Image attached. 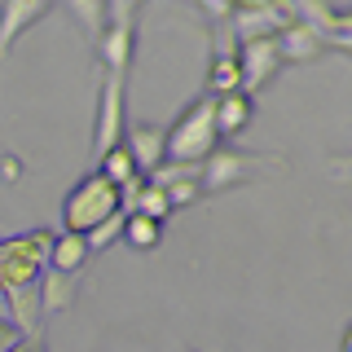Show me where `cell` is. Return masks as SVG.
<instances>
[{
    "mask_svg": "<svg viewBox=\"0 0 352 352\" xmlns=\"http://www.w3.org/2000/svg\"><path fill=\"white\" fill-rule=\"evenodd\" d=\"M282 168H286L282 154H264V150H247V146L225 141V146H216L203 159V185H207V194H225L234 185L260 181V176H273Z\"/></svg>",
    "mask_w": 352,
    "mask_h": 352,
    "instance_id": "1",
    "label": "cell"
},
{
    "mask_svg": "<svg viewBox=\"0 0 352 352\" xmlns=\"http://www.w3.org/2000/svg\"><path fill=\"white\" fill-rule=\"evenodd\" d=\"M216 146H220L216 97L212 93H198L194 102L168 124V159H176V163H203Z\"/></svg>",
    "mask_w": 352,
    "mask_h": 352,
    "instance_id": "2",
    "label": "cell"
},
{
    "mask_svg": "<svg viewBox=\"0 0 352 352\" xmlns=\"http://www.w3.org/2000/svg\"><path fill=\"white\" fill-rule=\"evenodd\" d=\"M115 212H124V190L93 168V172H84L80 181L71 185V194L62 198V229L88 234V229H97Z\"/></svg>",
    "mask_w": 352,
    "mask_h": 352,
    "instance_id": "3",
    "label": "cell"
},
{
    "mask_svg": "<svg viewBox=\"0 0 352 352\" xmlns=\"http://www.w3.org/2000/svg\"><path fill=\"white\" fill-rule=\"evenodd\" d=\"M128 132V75H106L97 88V119H93V159H102L106 150L124 146Z\"/></svg>",
    "mask_w": 352,
    "mask_h": 352,
    "instance_id": "4",
    "label": "cell"
},
{
    "mask_svg": "<svg viewBox=\"0 0 352 352\" xmlns=\"http://www.w3.org/2000/svg\"><path fill=\"white\" fill-rule=\"evenodd\" d=\"M291 22H295L291 0H256V5H238L234 18H229V27H234V44H242V40L282 36Z\"/></svg>",
    "mask_w": 352,
    "mask_h": 352,
    "instance_id": "5",
    "label": "cell"
},
{
    "mask_svg": "<svg viewBox=\"0 0 352 352\" xmlns=\"http://www.w3.org/2000/svg\"><path fill=\"white\" fill-rule=\"evenodd\" d=\"M238 66H242V93L256 97L260 88L286 66L282 40H278V36H269V40H242V44H238Z\"/></svg>",
    "mask_w": 352,
    "mask_h": 352,
    "instance_id": "6",
    "label": "cell"
},
{
    "mask_svg": "<svg viewBox=\"0 0 352 352\" xmlns=\"http://www.w3.org/2000/svg\"><path fill=\"white\" fill-rule=\"evenodd\" d=\"M154 185H163V194H168L172 212H185V207H194L198 198H207V185H203V163H176L168 159L163 168L150 172Z\"/></svg>",
    "mask_w": 352,
    "mask_h": 352,
    "instance_id": "7",
    "label": "cell"
},
{
    "mask_svg": "<svg viewBox=\"0 0 352 352\" xmlns=\"http://www.w3.org/2000/svg\"><path fill=\"white\" fill-rule=\"evenodd\" d=\"M53 5H58V0H0V58L14 53L18 36L49 18Z\"/></svg>",
    "mask_w": 352,
    "mask_h": 352,
    "instance_id": "8",
    "label": "cell"
},
{
    "mask_svg": "<svg viewBox=\"0 0 352 352\" xmlns=\"http://www.w3.org/2000/svg\"><path fill=\"white\" fill-rule=\"evenodd\" d=\"M132 53H137V22H106L97 36V62L106 75H128Z\"/></svg>",
    "mask_w": 352,
    "mask_h": 352,
    "instance_id": "9",
    "label": "cell"
},
{
    "mask_svg": "<svg viewBox=\"0 0 352 352\" xmlns=\"http://www.w3.org/2000/svg\"><path fill=\"white\" fill-rule=\"evenodd\" d=\"M124 146L132 150L137 168L150 176L154 168H163V163H168V128H163V124H128Z\"/></svg>",
    "mask_w": 352,
    "mask_h": 352,
    "instance_id": "10",
    "label": "cell"
},
{
    "mask_svg": "<svg viewBox=\"0 0 352 352\" xmlns=\"http://www.w3.org/2000/svg\"><path fill=\"white\" fill-rule=\"evenodd\" d=\"M49 251H53V229H22V234L0 238V260L49 269Z\"/></svg>",
    "mask_w": 352,
    "mask_h": 352,
    "instance_id": "11",
    "label": "cell"
},
{
    "mask_svg": "<svg viewBox=\"0 0 352 352\" xmlns=\"http://www.w3.org/2000/svg\"><path fill=\"white\" fill-rule=\"evenodd\" d=\"M242 88V66H238V44H216L212 58H207V88L203 93L212 97H225V93H238Z\"/></svg>",
    "mask_w": 352,
    "mask_h": 352,
    "instance_id": "12",
    "label": "cell"
},
{
    "mask_svg": "<svg viewBox=\"0 0 352 352\" xmlns=\"http://www.w3.org/2000/svg\"><path fill=\"white\" fill-rule=\"evenodd\" d=\"M278 40H282V58L286 62H313L317 53L330 49V44H326V31L313 27V22H300V18H295Z\"/></svg>",
    "mask_w": 352,
    "mask_h": 352,
    "instance_id": "13",
    "label": "cell"
},
{
    "mask_svg": "<svg viewBox=\"0 0 352 352\" xmlns=\"http://www.w3.org/2000/svg\"><path fill=\"white\" fill-rule=\"evenodd\" d=\"M251 119H256V102H251V93H242V88H238V93L216 97V128H220V141L247 132Z\"/></svg>",
    "mask_w": 352,
    "mask_h": 352,
    "instance_id": "14",
    "label": "cell"
},
{
    "mask_svg": "<svg viewBox=\"0 0 352 352\" xmlns=\"http://www.w3.org/2000/svg\"><path fill=\"white\" fill-rule=\"evenodd\" d=\"M75 300H80V273H58V269H44V273H40V304H44V317H49V313H66Z\"/></svg>",
    "mask_w": 352,
    "mask_h": 352,
    "instance_id": "15",
    "label": "cell"
},
{
    "mask_svg": "<svg viewBox=\"0 0 352 352\" xmlns=\"http://www.w3.org/2000/svg\"><path fill=\"white\" fill-rule=\"evenodd\" d=\"M88 256H93V247H88L84 234H75V229H62V234H53V251H49V269L58 273H80Z\"/></svg>",
    "mask_w": 352,
    "mask_h": 352,
    "instance_id": "16",
    "label": "cell"
},
{
    "mask_svg": "<svg viewBox=\"0 0 352 352\" xmlns=\"http://www.w3.org/2000/svg\"><path fill=\"white\" fill-rule=\"evenodd\" d=\"M9 317L27 330V335H36L44 330V304H40V282H27V286H14L9 291Z\"/></svg>",
    "mask_w": 352,
    "mask_h": 352,
    "instance_id": "17",
    "label": "cell"
},
{
    "mask_svg": "<svg viewBox=\"0 0 352 352\" xmlns=\"http://www.w3.org/2000/svg\"><path fill=\"white\" fill-rule=\"evenodd\" d=\"M97 172H102L106 181H115L119 190H124V185H132L137 176H146V172L137 168V159H132V150H128V146H115V150H106L102 159H97Z\"/></svg>",
    "mask_w": 352,
    "mask_h": 352,
    "instance_id": "18",
    "label": "cell"
},
{
    "mask_svg": "<svg viewBox=\"0 0 352 352\" xmlns=\"http://www.w3.org/2000/svg\"><path fill=\"white\" fill-rule=\"evenodd\" d=\"M124 242H128V247H137V251H154L163 242V220L141 216V212H128V220H124Z\"/></svg>",
    "mask_w": 352,
    "mask_h": 352,
    "instance_id": "19",
    "label": "cell"
},
{
    "mask_svg": "<svg viewBox=\"0 0 352 352\" xmlns=\"http://www.w3.org/2000/svg\"><path fill=\"white\" fill-rule=\"evenodd\" d=\"M66 5H71V14L80 18V27H84L93 40L106 31V22H110V0H66Z\"/></svg>",
    "mask_w": 352,
    "mask_h": 352,
    "instance_id": "20",
    "label": "cell"
},
{
    "mask_svg": "<svg viewBox=\"0 0 352 352\" xmlns=\"http://www.w3.org/2000/svg\"><path fill=\"white\" fill-rule=\"evenodd\" d=\"M124 220H128V212H115L110 220H102L97 229H88V234H84V238H88V247H93V251H106L115 238H124Z\"/></svg>",
    "mask_w": 352,
    "mask_h": 352,
    "instance_id": "21",
    "label": "cell"
},
{
    "mask_svg": "<svg viewBox=\"0 0 352 352\" xmlns=\"http://www.w3.org/2000/svg\"><path fill=\"white\" fill-rule=\"evenodd\" d=\"M326 44H330V49L352 53V9H339V18H335V27H330Z\"/></svg>",
    "mask_w": 352,
    "mask_h": 352,
    "instance_id": "22",
    "label": "cell"
},
{
    "mask_svg": "<svg viewBox=\"0 0 352 352\" xmlns=\"http://www.w3.org/2000/svg\"><path fill=\"white\" fill-rule=\"evenodd\" d=\"M326 172L335 176L339 185H352V150H335V154H326Z\"/></svg>",
    "mask_w": 352,
    "mask_h": 352,
    "instance_id": "23",
    "label": "cell"
},
{
    "mask_svg": "<svg viewBox=\"0 0 352 352\" xmlns=\"http://www.w3.org/2000/svg\"><path fill=\"white\" fill-rule=\"evenodd\" d=\"M146 0H110V22H137Z\"/></svg>",
    "mask_w": 352,
    "mask_h": 352,
    "instance_id": "24",
    "label": "cell"
},
{
    "mask_svg": "<svg viewBox=\"0 0 352 352\" xmlns=\"http://www.w3.org/2000/svg\"><path fill=\"white\" fill-rule=\"evenodd\" d=\"M198 9H203V14L212 18V22H229L238 5H234V0H198Z\"/></svg>",
    "mask_w": 352,
    "mask_h": 352,
    "instance_id": "25",
    "label": "cell"
},
{
    "mask_svg": "<svg viewBox=\"0 0 352 352\" xmlns=\"http://www.w3.org/2000/svg\"><path fill=\"white\" fill-rule=\"evenodd\" d=\"M22 335H27V330H22V326L14 322V317H0V352H9V348H14Z\"/></svg>",
    "mask_w": 352,
    "mask_h": 352,
    "instance_id": "26",
    "label": "cell"
},
{
    "mask_svg": "<svg viewBox=\"0 0 352 352\" xmlns=\"http://www.w3.org/2000/svg\"><path fill=\"white\" fill-rule=\"evenodd\" d=\"M9 352H49V339H44V330H36V335H22Z\"/></svg>",
    "mask_w": 352,
    "mask_h": 352,
    "instance_id": "27",
    "label": "cell"
},
{
    "mask_svg": "<svg viewBox=\"0 0 352 352\" xmlns=\"http://www.w3.org/2000/svg\"><path fill=\"white\" fill-rule=\"evenodd\" d=\"M0 176H5V181H18V176H22V159H18V154H5V159H0Z\"/></svg>",
    "mask_w": 352,
    "mask_h": 352,
    "instance_id": "28",
    "label": "cell"
},
{
    "mask_svg": "<svg viewBox=\"0 0 352 352\" xmlns=\"http://www.w3.org/2000/svg\"><path fill=\"white\" fill-rule=\"evenodd\" d=\"M0 317H9V291L0 286Z\"/></svg>",
    "mask_w": 352,
    "mask_h": 352,
    "instance_id": "29",
    "label": "cell"
},
{
    "mask_svg": "<svg viewBox=\"0 0 352 352\" xmlns=\"http://www.w3.org/2000/svg\"><path fill=\"white\" fill-rule=\"evenodd\" d=\"M339 352H352V326L344 330V344H339Z\"/></svg>",
    "mask_w": 352,
    "mask_h": 352,
    "instance_id": "30",
    "label": "cell"
},
{
    "mask_svg": "<svg viewBox=\"0 0 352 352\" xmlns=\"http://www.w3.org/2000/svg\"><path fill=\"white\" fill-rule=\"evenodd\" d=\"M234 5H256V0H234Z\"/></svg>",
    "mask_w": 352,
    "mask_h": 352,
    "instance_id": "31",
    "label": "cell"
},
{
    "mask_svg": "<svg viewBox=\"0 0 352 352\" xmlns=\"http://www.w3.org/2000/svg\"><path fill=\"white\" fill-rule=\"evenodd\" d=\"M185 352H198V348H185Z\"/></svg>",
    "mask_w": 352,
    "mask_h": 352,
    "instance_id": "32",
    "label": "cell"
}]
</instances>
